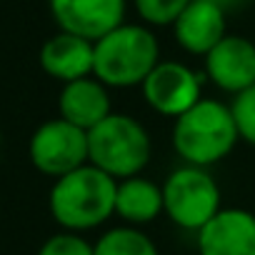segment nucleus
<instances>
[{"mask_svg":"<svg viewBox=\"0 0 255 255\" xmlns=\"http://www.w3.org/2000/svg\"><path fill=\"white\" fill-rule=\"evenodd\" d=\"M115 215L125 225H135V228L158 220L163 215V185L143 175L118 180Z\"/></svg>","mask_w":255,"mask_h":255,"instance_id":"obj_14","label":"nucleus"},{"mask_svg":"<svg viewBox=\"0 0 255 255\" xmlns=\"http://www.w3.org/2000/svg\"><path fill=\"white\" fill-rule=\"evenodd\" d=\"M213 3H218V5H220V8H223V10L228 13V5L233 3V0H213ZM235 3H238V0H235Z\"/></svg>","mask_w":255,"mask_h":255,"instance_id":"obj_19","label":"nucleus"},{"mask_svg":"<svg viewBox=\"0 0 255 255\" xmlns=\"http://www.w3.org/2000/svg\"><path fill=\"white\" fill-rule=\"evenodd\" d=\"M173 35L185 53L205 58L228 35V13L213 0H190L173 23Z\"/></svg>","mask_w":255,"mask_h":255,"instance_id":"obj_11","label":"nucleus"},{"mask_svg":"<svg viewBox=\"0 0 255 255\" xmlns=\"http://www.w3.org/2000/svg\"><path fill=\"white\" fill-rule=\"evenodd\" d=\"M40 68L63 85L93 75V40L58 30L40 48Z\"/></svg>","mask_w":255,"mask_h":255,"instance_id":"obj_13","label":"nucleus"},{"mask_svg":"<svg viewBox=\"0 0 255 255\" xmlns=\"http://www.w3.org/2000/svg\"><path fill=\"white\" fill-rule=\"evenodd\" d=\"M153 158L148 128L128 113H110L88 130V163L115 180L140 175Z\"/></svg>","mask_w":255,"mask_h":255,"instance_id":"obj_4","label":"nucleus"},{"mask_svg":"<svg viewBox=\"0 0 255 255\" xmlns=\"http://www.w3.org/2000/svg\"><path fill=\"white\" fill-rule=\"evenodd\" d=\"M115 178L85 163L83 168L55 178L48 195L50 215L63 230H95L115 215Z\"/></svg>","mask_w":255,"mask_h":255,"instance_id":"obj_1","label":"nucleus"},{"mask_svg":"<svg viewBox=\"0 0 255 255\" xmlns=\"http://www.w3.org/2000/svg\"><path fill=\"white\" fill-rule=\"evenodd\" d=\"M205 75L178 60H160L143 80L140 90L145 103L165 118H178L203 98Z\"/></svg>","mask_w":255,"mask_h":255,"instance_id":"obj_7","label":"nucleus"},{"mask_svg":"<svg viewBox=\"0 0 255 255\" xmlns=\"http://www.w3.org/2000/svg\"><path fill=\"white\" fill-rule=\"evenodd\" d=\"M238 140L240 135L230 105L215 98H200L173 120V148L185 165L210 168L225 160Z\"/></svg>","mask_w":255,"mask_h":255,"instance_id":"obj_3","label":"nucleus"},{"mask_svg":"<svg viewBox=\"0 0 255 255\" xmlns=\"http://www.w3.org/2000/svg\"><path fill=\"white\" fill-rule=\"evenodd\" d=\"M50 15L63 33L98 40L125 23V0H48Z\"/></svg>","mask_w":255,"mask_h":255,"instance_id":"obj_8","label":"nucleus"},{"mask_svg":"<svg viewBox=\"0 0 255 255\" xmlns=\"http://www.w3.org/2000/svg\"><path fill=\"white\" fill-rule=\"evenodd\" d=\"M205 80L218 90L238 95L255 85V40L245 35H225L205 58Z\"/></svg>","mask_w":255,"mask_h":255,"instance_id":"obj_9","label":"nucleus"},{"mask_svg":"<svg viewBox=\"0 0 255 255\" xmlns=\"http://www.w3.org/2000/svg\"><path fill=\"white\" fill-rule=\"evenodd\" d=\"M140 20L148 28H165L178 20L190 0H133Z\"/></svg>","mask_w":255,"mask_h":255,"instance_id":"obj_16","label":"nucleus"},{"mask_svg":"<svg viewBox=\"0 0 255 255\" xmlns=\"http://www.w3.org/2000/svg\"><path fill=\"white\" fill-rule=\"evenodd\" d=\"M35 170L48 178H63L88 163V130L63 120L60 115L35 128L28 143Z\"/></svg>","mask_w":255,"mask_h":255,"instance_id":"obj_6","label":"nucleus"},{"mask_svg":"<svg viewBox=\"0 0 255 255\" xmlns=\"http://www.w3.org/2000/svg\"><path fill=\"white\" fill-rule=\"evenodd\" d=\"M220 208V185L208 168L183 163L163 183V213L183 230L198 233Z\"/></svg>","mask_w":255,"mask_h":255,"instance_id":"obj_5","label":"nucleus"},{"mask_svg":"<svg viewBox=\"0 0 255 255\" xmlns=\"http://www.w3.org/2000/svg\"><path fill=\"white\" fill-rule=\"evenodd\" d=\"M198 255H255V213L220 208L195 235Z\"/></svg>","mask_w":255,"mask_h":255,"instance_id":"obj_10","label":"nucleus"},{"mask_svg":"<svg viewBox=\"0 0 255 255\" xmlns=\"http://www.w3.org/2000/svg\"><path fill=\"white\" fill-rule=\"evenodd\" d=\"M93 255H160L155 240L135 225H115L93 243Z\"/></svg>","mask_w":255,"mask_h":255,"instance_id":"obj_15","label":"nucleus"},{"mask_svg":"<svg viewBox=\"0 0 255 255\" xmlns=\"http://www.w3.org/2000/svg\"><path fill=\"white\" fill-rule=\"evenodd\" d=\"M58 113L63 120L83 128V130H90L113 113L110 90L95 75L65 83L58 95Z\"/></svg>","mask_w":255,"mask_h":255,"instance_id":"obj_12","label":"nucleus"},{"mask_svg":"<svg viewBox=\"0 0 255 255\" xmlns=\"http://www.w3.org/2000/svg\"><path fill=\"white\" fill-rule=\"evenodd\" d=\"M160 63V40L145 23H123L93 43V75L108 88H135Z\"/></svg>","mask_w":255,"mask_h":255,"instance_id":"obj_2","label":"nucleus"},{"mask_svg":"<svg viewBox=\"0 0 255 255\" xmlns=\"http://www.w3.org/2000/svg\"><path fill=\"white\" fill-rule=\"evenodd\" d=\"M38 255H93V243L80 233L60 230L40 245Z\"/></svg>","mask_w":255,"mask_h":255,"instance_id":"obj_18","label":"nucleus"},{"mask_svg":"<svg viewBox=\"0 0 255 255\" xmlns=\"http://www.w3.org/2000/svg\"><path fill=\"white\" fill-rule=\"evenodd\" d=\"M230 110H233V120H235L240 140L255 148V85L233 95Z\"/></svg>","mask_w":255,"mask_h":255,"instance_id":"obj_17","label":"nucleus"}]
</instances>
